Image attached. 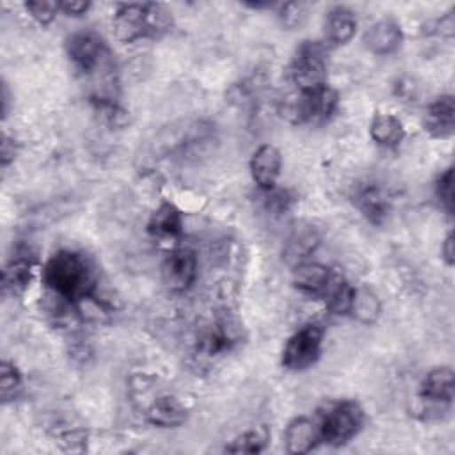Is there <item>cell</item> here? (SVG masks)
I'll return each instance as SVG.
<instances>
[{
	"instance_id": "cell-34",
	"label": "cell",
	"mask_w": 455,
	"mask_h": 455,
	"mask_svg": "<svg viewBox=\"0 0 455 455\" xmlns=\"http://www.w3.org/2000/svg\"><path fill=\"white\" fill-rule=\"evenodd\" d=\"M13 161H15V141L6 136L3 143V166L8 168Z\"/></svg>"
},
{
	"instance_id": "cell-19",
	"label": "cell",
	"mask_w": 455,
	"mask_h": 455,
	"mask_svg": "<svg viewBox=\"0 0 455 455\" xmlns=\"http://www.w3.org/2000/svg\"><path fill=\"white\" fill-rule=\"evenodd\" d=\"M184 230V217L182 212L171 205V203H162L150 217L148 223V231L153 237L168 239V237H180Z\"/></svg>"
},
{
	"instance_id": "cell-9",
	"label": "cell",
	"mask_w": 455,
	"mask_h": 455,
	"mask_svg": "<svg viewBox=\"0 0 455 455\" xmlns=\"http://www.w3.org/2000/svg\"><path fill=\"white\" fill-rule=\"evenodd\" d=\"M281 153L278 148H274L272 145H263L260 146L251 159L249 169H251V177L255 180V184L262 189V191H271L276 187V182L279 178L281 173Z\"/></svg>"
},
{
	"instance_id": "cell-15",
	"label": "cell",
	"mask_w": 455,
	"mask_h": 455,
	"mask_svg": "<svg viewBox=\"0 0 455 455\" xmlns=\"http://www.w3.org/2000/svg\"><path fill=\"white\" fill-rule=\"evenodd\" d=\"M356 207L363 214V217L372 224H382L391 210L389 198L377 185H363L357 189L354 198Z\"/></svg>"
},
{
	"instance_id": "cell-28",
	"label": "cell",
	"mask_w": 455,
	"mask_h": 455,
	"mask_svg": "<svg viewBox=\"0 0 455 455\" xmlns=\"http://www.w3.org/2000/svg\"><path fill=\"white\" fill-rule=\"evenodd\" d=\"M435 194L448 214L453 212V168H448L435 182Z\"/></svg>"
},
{
	"instance_id": "cell-24",
	"label": "cell",
	"mask_w": 455,
	"mask_h": 455,
	"mask_svg": "<svg viewBox=\"0 0 455 455\" xmlns=\"http://www.w3.org/2000/svg\"><path fill=\"white\" fill-rule=\"evenodd\" d=\"M278 17L283 24V27L286 29H297L304 24V20L308 19V6L302 3H288V4H281Z\"/></svg>"
},
{
	"instance_id": "cell-32",
	"label": "cell",
	"mask_w": 455,
	"mask_h": 455,
	"mask_svg": "<svg viewBox=\"0 0 455 455\" xmlns=\"http://www.w3.org/2000/svg\"><path fill=\"white\" fill-rule=\"evenodd\" d=\"M455 242H453V233L450 231L446 235V239L441 242V256L443 260L451 267L455 263Z\"/></svg>"
},
{
	"instance_id": "cell-5",
	"label": "cell",
	"mask_w": 455,
	"mask_h": 455,
	"mask_svg": "<svg viewBox=\"0 0 455 455\" xmlns=\"http://www.w3.org/2000/svg\"><path fill=\"white\" fill-rule=\"evenodd\" d=\"M363 423L365 412L357 402H338L318 420L320 441L331 446H341L361 430Z\"/></svg>"
},
{
	"instance_id": "cell-33",
	"label": "cell",
	"mask_w": 455,
	"mask_h": 455,
	"mask_svg": "<svg viewBox=\"0 0 455 455\" xmlns=\"http://www.w3.org/2000/svg\"><path fill=\"white\" fill-rule=\"evenodd\" d=\"M395 88H396V97H400V98H404V100L414 98V90H416V86L412 84V81L402 79V81L396 82Z\"/></svg>"
},
{
	"instance_id": "cell-6",
	"label": "cell",
	"mask_w": 455,
	"mask_h": 455,
	"mask_svg": "<svg viewBox=\"0 0 455 455\" xmlns=\"http://www.w3.org/2000/svg\"><path fill=\"white\" fill-rule=\"evenodd\" d=\"M324 329L318 324H306L294 333L281 354V365L288 370H304L311 366L322 350Z\"/></svg>"
},
{
	"instance_id": "cell-2",
	"label": "cell",
	"mask_w": 455,
	"mask_h": 455,
	"mask_svg": "<svg viewBox=\"0 0 455 455\" xmlns=\"http://www.w3.org/2000/svg\"><path fill=\"white\" fill-rule=\"evenodd\" d=\"M171 24V13L161 4H122L114 15V33L123 43L157 38Z\"/></svg>"
},
{
	"instance_id": "cell-27",
	"label": "cell",
	"mask_w": 455,
	"mask_h": 455,
	"mask_svg": "<svg viewBox=\"0 0 455 455\" xmlns=\"http://www.w3.org/2000/svg\"><path fill=\"white\" fill-rule=\"evenodd\" d=\"M231 336L230 333H226L223 327H214L210 329L203 340H201V349L208 354V356H214V354H219V352H224L230 345H231Z\"/></svg>"
},
{
	"instance_id": "cell-31",
	"label": "cell",
	"mask_w": 455,
	"mask_h": 455,
	"mask_svg": "<svg viewBox=\"0 0 455 455\" xmlns=\"http://www.w3.org/2000/svg\"><path fill=\"white\" fill-rule=\"evenodd\" d=\"M435 33L444 36V38H451L455 35V17H453V10L448 12L437 24H435Z\"/></svg>"
},
{
	"instance_id": "cell-7",
	"label": "cell",
	"mask_w": 455,
	"mask_h": 455,
	"mask_svg": "<svg viewBox=\"0 0 455 455\" xmlns=\"http://www.w3.org/2000/svg\"><path fill=\"white\" fill-rule=\"evenodd\" d=\"M162 281L173 292L187 290L198 276V258L189 247L171 251L162 263Z\"/></svg>"
},
{
	"instance_id": "cell-18",
	"label": "cell",
	"mask_w": 455,
	"mask_h": 455,
	"mask_svg": "<svg viewBox=\"0 0 455 455\" xmlns=\"http://www.w3.org/2000/svg\"><path fill=\"white\" fill-rule=\"evenodd\" d=\"M370 136L379 146L396 148L404 141L405 130L396 116L388 113H377L370 123Z\"/></svg>"
},
{
	"instance_id": "cell-3",
	"label": "cell",
	"mask_w": 455,
	"mask_h": 455,
	"mask_svg": "<svg viewBox=\"0 0 455 455\" xmlns=\"http://www.w3.org/2000/svg\"><path fill=\"white\" fill-rule=\"evenodd\" d=\"M340 97L338 91L331 86H322L313 91H299L292 102L285 104L283 113L294 123H326L338 109Z\"/></svg>"
},
{
	"instance_id": "cell-14",
	"label": "cell",
	"mask_w": 455,
	"mask_h": 455,
	"mask_svg": "<svg viewBox=\"0 0 455 455\" xmlns=\"http://www.w3.org/2000/svg\"><path fill=\"white\" fill-rule=\"evenodd\" d=\"M404 40L402 29L393 20H379L375 22L365 35V43L368 51L377 56H388L400 49Z\"/></svg>"
},
{
	"instance_id": "cell-25",
	"label": "cell",
	"mask_w": 455,
	"mask_h": 455,
	"mask_svg": "<svg viewBox=\"0 0 455 455\" xmlns=\"http://www.w3.org/2000/svg\"><path fill=\"white\" fill-rule=\"evenodd\" d=\"M27 13L40 24V26H51L59 13V3H47V0H31L26 3Z\"/></svg>"
},
{
	"instance_id": "cell-13",
	"label": "cell",
	"mask_w": 455,
	"mask_h": 455,
	"mask_svg": "<svg viewBox=\"0 0 455 455\" xmlns=\"http://www.w3.org/2000/svg\"><path fill=\"white\" fill-rule=\"evenodd\" d=\"M357 29L356 15L345 6H334L326 13L324 19V35L326 42L333 45L349 43Z\"/></svg>"
},
{
	"instance_id": "cell-26",
	"label": "cell",
	"mask_w": 455,
	"mask_h": 455,
	"mask_svg": "<svg viewBox=\"0 0 455 455\" xmlns=\"http://www.w3.org/2000/svg\"><path fill=\"white\" fill-rule=\"evenodd\" d=\"M352 313L357 315L363 322H372L379 315V302L370 292H357L352 306Z\"/></svg>"
},
{
	"instance_id": "cell-16",
	"label": "cell",
	"mask_w": 455,
	"mask_h": 455,
	"mask_svg": "<svg viewBox=\"0 0 455 455\" xmlns=\"http://www.w3.org/2000/svg\"><path fill=\"white\" fill-rule=\"evenodd\" d=\"M146 416L150 423L157 427L173 428V427H180L187 420V409L180 404L178 398L164 395L152 402Z\"/></svg>"
},
{
	"instance_id": "cell-22",
	"label": "cell",
	"mask_w": 455,
	"mask_h": 455,
	"mask_svg": "<svg viewBox=\"0 0 455 455\" xmlns=\"http://www.w3.org/2000/svg\"><path fill=\"white\" fill-rule=\"evenodd\" d=\"M20 389H22V373L13 363L3 361V365H0V395H3V402L15 400Z\"/></svg>"
},
{
	"instance_id": "cell-11",
	"label": "cell",
	"mask_w": 455,
	"mask_h": 455,
	"mask_svg": "<svg viewBox=\"0 0 455 455\" xmlns=\"http://www.w3.org/2000/svg\"><path fill=\"white\" fill-rule=\"evenodd\" d=\"M420 395L427 402L451 404L455 395V375L450 366H439L430 370L420 388Z\"/></svg>"
},
{
	"instance_id": "cell-12",
	"label": "cell",
	"mask_w": 455,
	"mask_h": 455,
	"mask_svg": "<svg viewBox=\"0 0 455 455\" xmlns=\"http://www.w3.org/2000/svg\"><path fill=\"white\" fill-rule=\"evenodd\" d=\"M331 278H333V274L326 265L317 263V262H302V263L295 265L292 283L299 292H302L306 295L322 297Z\"/></svg>"
},
{
	"instance_id": "cell-17",
	"label": "cell",
	"mask_w": 455,
	"mask_h": 455,
	"mask_svg": "<svg viewBox=\"0 0 455 455\" xmlns=\"http://www.w3.org/2000/svg\"><path fill=\"white\" fill-rule=\"evenodd\" d=\"M318 244H320V237L315 228L311 226L295 228L285 244V249H283L285 260L288 263L299 265L306 262V258L318 247Z\"/></svg>"
},
{
	"instance_id": "cell-10",
	"label": "cell",
	"mask_w": 455,
	"mask_h": 455,
	"mask_svg": "<svg viewBox=\"0 0 455 455\" xmlns=\"http://www.w3.org/2000/svg\"><path fill=\"white\" fill-rule=\"evenodd\" d=\"M425 130L435 139H448L455 130L453 97L444 95L434 100L425 114Z\"/></svg>"
},
{
	"instance_id": "cell-1",
	"label": "cell",
	"mask_w": 455,
	"mask_h": 455,
	"mask_svg": "<svg viewBox=\"0 0 455 455\" xmlns=\"http://www.w3.org/2000/svg\"><path fill=\"white\" fill-rule=\"evenodd\" d=\"M43 281L56 297L72 304L93 299L97 286L95 272L86 256L68 249L51 256L43 267Z\"/></svg>"
},
{
	"instance_id": "cell-8",
	"label": "cell",
	"mask_w": 455,
	"mask_h": 455,
	"mask_svg": "<svg viewBox=\"0 0 455 455\" xmlns=\"http://www.w3.org/2000/svg\"><path fill=\"white\" fill-rule=\"evenodd\" d=\"M285 448L288 453L302 455L311 451L320 443V427L318 421L310 416L294 418L283 434Z\"/></svg>"
},
{
	"instance_id": "cell-4",
	"label": "cell",
	"mask_w": 455,
	"mask_h": 455,
	"mask_svg": "<svg viewBox=\"0 0 455 455\" xmlns=\"http://www.w3.org/2000/svg\"><path fill=\"white\" fill-rule=\"evenodd\" d=\"M326 54L327 49L320 42H304L297 49L288 75L299 91H313L327 84Z\"/></svg>"
},
{
	"instance_id": "cell-20",
	"label": "cell",
	"mask_w": 455,
	"mask_h": 455,
	"mask_svg": "<svg viewBox=\"0 0 455 455\" xmlns=\"http://www.w3.org/2000/svg\"><path fill=\"white\" fill-rule=\"evenodd\" d=\"M322 297L326 299V306L333 315H349L352 313L356 288L345 278L333 276Z\"/></svg>"
},
{
	"instance_id": "cell-23",
	"label": "cell",
	"mask_w": 455,
	"mask_h": 455,
	"mask_svg": "<svg viewBox=\"0 0 455 455\" xmlns=\"http://www.w3.org/2000/svg\"><path fill=\"white\" fill-rule=\"evenodd\" d=\"M265 444H267V434L263 430H246L226 446V451L260 453L265 448Z\"/></svg>"
},
{
	"instance_id": "cell-21",
	"label": "cell",
	"mask_w": 455,
	"mask_h": 455,
	"mask_svg": "<svg viewBox=\"0 0 455 455\" xmlns=\"http://www.w3.org/2000/svg\"><path fill=\"white\" fill-rule=\"evenodd\" d=\"M33 279V262L26 256L12 260L4 269V290L12 294H22Z\"/></svg>"
},
{
	"instance_id": "cell-29",
	"label": "cell",
	"mask_w": 455,
	"mask_h": 455,
	"mask_svg": "<svg viewBox=\"0 0 455 455\" xmlns=\"http://www.w3.org/2000/svg\"><path fill=\"white\" fill-rule=\"evenodd\" d=\"M265 192V200H267V207L276 210V212H283V210H288V207L292 205V198H290V192L288 191H283V189H271V191H263Z\"/></svg>"
},
{
	"instance_id": "cell-30",
	"label": "cell",
	"mask_w": 455,
	"mask_h": 455,
	"mask_svg": "<svg viewBox=\"0 0 455 455\" xmlns=\"http://www.w3.org/2000/svg\"><path fill=\"white\" fill-rule=\"evenodd\" d=\"M91 8V3H79V0H67V3H59V12L68 17H81L88 13Z\"/></svg>"
}]
</instances>
